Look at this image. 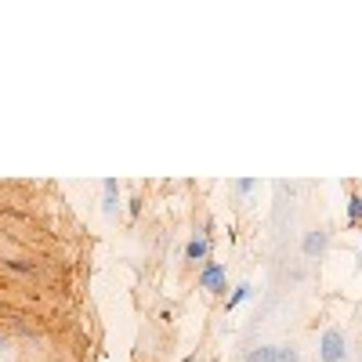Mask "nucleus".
<instances>
[{
	"instance_id": "nucleus-1",
	"label": "nucleus",
	"mask_w": 362,
	"mask_h": 362,
	"mask_svg": "<svg viewBox=\"0 0 362 362\" xmlns=\"http://www.w3.org/2000/svg\"><path fill=\"white\" fill-rule=\"evenodd\" d=\"M319 362H348V337L344 329L329 326L319 337Z\"/></svg>"
},
{
	"instance_id": "nucleus-2",
	"label": "nucleus",
	"mask_w": 362,
	"mask_h": 362,
	"mask_svg": "<svg viewBox=\"0 0 362 362\" xmlns=\"http://www.w3.org/2000/svg\"><path fill=\"white\" fill-rule=\"evenodd\" d=\"M326 250H329V232L326 228H308L300 235V254H305V261H319V257H326Z\"/></svg>"
},
{
	"instance_id": "nucleus-3",
	"label": "nucleus",
	"mask_w": 362,
	"mask_h": 362,
	"mask_svg": "<svg viewBox=\"0 0 362 362\" xmlns=\"http://www.w3.org/2000/svg\"><path fill=\"white\" fill-rule=\"evenodd\" d=\"M199 286H203L206 293H225V290H228L225 264H221V261H206L203 272H199Z\"/></svg>"
},
{
	"instance_id": "nucleus-4",
	"label": "nucleus",
	"mask_w": 362,
	"mask_h": 362,
	"mask_svg": "<svg viewBox=\"0 0 362 362\" xmlns=\"http://www.w3.org/2000/svg\"><path fill=\"white\" fill-rule=\"evenodd\" d=\"M116 210H119V181L116 177H105L102 181V214H116Z\"/></svg>"
},
{
	"instance_id": "nucleus-5",
	"label": "nucleus",
	"mask_w": 362,
	"mask_h": 362,
	"mask_svg": "<svg viewBox=\"0 0 362 362\" xmlns=\"http://www.w3.org/2000/svg\"><path fill=\"white\" fill-rule=\"evenodd\" d=\"M206 254H210L206 235H192V239H189V247H185V257H189V261H206Z\"/></svg>"
},
{
	"instance_id": "nucleus-6",
	"label": "nucleus",
	"mask_w": 362,
	"mask_h": 362,
	"mask_svg": "<svg viewBox=\"0 0 362 362\" xmlns=\"http://www.w3.org/2000/svg\"><path fill=\"white\" fill-rule=\"evenodd\" d=\"M272 362H300V348H297V344H276V351H272Z\"/></svg>"
},
{
	"instance_id": "nucleus-7",
	"label": "nucleus",
	"mask_w": 362,
	"mask_h": 362,
	"mask_svg": "<svg viewBox=\"0 0 362 362\" xmlns=\"http://www.w3.org/2000/svg\"><path fill=\"white\" fill-rule=\"evenodd\" d=\"M272 351H276V344H257L243 355V362H272Z\"/></svg>"
},
{
	"instance_id": "nucleus-8",
	"label": "nucleus",
	"mask_w": 362,
	"mask_h": 362,
	"mask_svg": "<svg viewBox=\"0 0 362 362\" xmlns=\"http://www.w3.org/2000/svg\"><path fill=\"white\" fill-rule=\"evenodd\" d=\"M250 293H254V286H250V283H239V286H235V293L228 297V312H232V308H239V305H243V300H247Z\"/></svg>"
},
{
	"instance_id": "nucleus-9",
	"label": "nucleus",
	"mask_w": 362,
	"mask_h": 362,
	"mask_svg": "<svg viewBox=\"0 0 362 362\" xmlns=\"http://www.w3.org/2000/svg\"><path fill=\"white\" fill-rule=\"evenodd\" d=\"M232 189H235L239 196H254V192L261 189V181H254V177H239V181H232Z\"/></svg>"
},
{
	"instance_id": "nucleus-10",
	"label": "nucleus",
	"mask_w": 362,
	"mask_h": 362,
	"mask_svg": "<svg viewBox=\"0 0 362 362\" xmlns=\"http://www.w3.org/2000/svg\"><path fill=\"white\" fill-rule=\"evenodd\" d=\"M348 221H362V192L348 196Z\"/></svg>"
},
{
	"instance_id": "nucleus-11",
	"label": "nucleus",
	"mask_w": 362,
	"mask_h": 362,
	"mask_svg": "<svg viewBox=\"0 0 362 362\" xmlns=\"http://www.w3.org/2000/svg\"><path fill=\"white\" fill-rule=\"evenodd\" d=\"M4 268H11V272H22V276H29V272H37L33 264H29V261H22V257H8V261H4Z\"/></svg>"
}]
</instances>
